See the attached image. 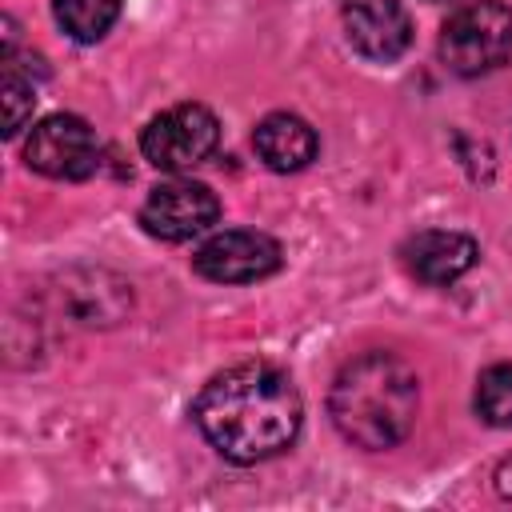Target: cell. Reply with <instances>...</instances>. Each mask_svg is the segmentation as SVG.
<instances>
[{
	"label": "cell",
	"mask_w": 512,
	"mask_h": 512,
	"mask_svg": "<svg viewBox=\"0 0 512 512\" xmlns=\"http://www.w3.org/2000/svg\"><path fill=\"white\" fill-rule=\"evenodd\" d=\"M476 412L492 428H512V364H492L480 372Z\"/></svg>",
	"instance_id": "12"
},
{
	"label": "cell",
	"mask_w": 512,
	"mask_h": 512,
	"mask_svg": "<svg viewBox=\"0 0 512 512\" xmlns=\"http://www.w3.org/2000/svg\"><path fill=\"white\" fill-rule=\"evenodd\" d=\"M512 56V8L500 0H476L448 16L440 32V60L456 76H480Z\"/></svg>",
	"instance_id": "3"
},
{
	"label": "cell",
	"mask_w": 512,
	"mask_h": 512,
	"mask_svg": "<svg viewBox=\"0 0 512 512\" xmlns=\"http://www.w3.org/2000/svg\"><path fill=\"white\" fill-rule=\"evenodd\" d=\"M24 164L48 180H88L100 168V140L88 120L56 112L28 132Z\"/></svg>",
	"instance_id": "4"
},
{
	"label": "cell",
	"mask_w": 512,
	"mask_h": 512,
	"mask_svg": "<svg viewBox=\"0 0 512 512\" xmlns=\"http://www.w3.org/2000/svg\"><path fill=\"white\" fill-rule=\"evenodd\" d=\"M0 96H4V136H16L28 120H32V104H36V84L28 76H20V68L4 64V80H0Z\"/></svg>",
	"instance_id": "13"
},
{
	"label": "cell",
	"mask_w": 512,
	"mask_h": 512,
	"mask_svg": "<svg viewBox=\"0 0 512 512\" xmlns=\"http://www.w3.org/2000/svg\"><path fill=\"white\" fill-rule=\"evenodd\" d=\"M344 36L368 60H396L412 44V20L400 0H348Z\"/></svg>",
	"instance_id": "8"
},
{
	"label": "cell",
	"mask_w": 512,
	"mask_h": 512,
	"mask_svg": "<svg viewBox=\"0 0 512 512\" xmlns=\"http://www.w3.org/2000/svg\"><path fill=\"white\" fill-rule=\"evenodd\" d=\"M220 220V200L208 184L200 180H164L148 192L140 208V224L148 236L180 244L200 232H208Z\"/></svg>",
	"instance_id": "6"
},
{
	"label": "cell",
	"mask_w": 512,
	"mask_h": 512,
	"mask_svg": "<svg viewBox=\"0 0 512 512\" xmlns=\"http://www.w3.org/2000/svg\"><path fill=\"white\" fill-rule=\"evenodd\" d=\"M192 416L224 460L260 464L296 440L304 404L288 372L272 364H236L204 384Z\"/></svg>",
	"instance_id": "1"
},
{
	"label": "cell",
	"mask_w": 512,
	"mask_h": 512,
	"mask_svg": "<svg viewBox=\"0 0 512 512\" xmlns=\"http://www.w3.org/2000/svg\"><path fill=\"white\" fill-rule=\"evenodd\" d=\"M216 140H220V124L204 104H176L156 120H148L140 136V152L160 172H184L208 160L216 152Z\"/></svg>",
	"instance_id": "5"
},
{
	"label": "cell",
	"mask_w": 512,
	"mask_h": 512,
	"mask_svg": "<svg viewBox=\"0 0 512 512\" xmlns=\"http://www.w3.org/2000/svg\"><path fill=\"white\" fill-rule=\"evenodd\" d=\"M192 268L212 284H252L280 268V244L268 232L228 228L196 248Z\"/></svg>",
	"instance_id": "7"
},
{
	"label": "cell",
	"mask_w": 512,
	"mask_h": 512,
	"mask_svg": "<svg viewBox=\"0 0 512 512\" xmlns=\"http://www.w3.org/2000/svg\"><path fill=\"white\" fill-rule=\"evenodd\" d=\"M476 256H480V248H476L472 236L444 232V228L416 232L404 244V268L416 280H424V284H452V280H460L476 264Z\"/></svg>",
	"instance_id": "9"
},
{
	"label": "cell",
	"mask_w": 512,
	"mask_h": 512,
	"mask_svg": "<svg viewBox=\"0 0 512 512\" xmlns=\"http://www.w3.org/2000/svg\"><path fill=\"white\" fill-rule=\"evenodd\" d=\"M252 144H256V156L272 168V172H300L316 160V132L308 120L292 116V112H272L256 124L252 132Z\"/></svg>",
	"instance_id": "10"
},
{
	"label": "cell",
	"mask_w": 512,
	"mask_h": 512,
	"mask_svg": "<svg viewBox=\"0 0 512 512\" xmlns=\"http://www.w3.org/2000/svg\"><path fill=\"white\" fill-rule=\"evenodd\" d=\"M56 24L80 40V44H96L100 36H108V28L120 16V0H52Z\"/></svg>",
	"instance_id": "11"
},
{
	"label": "cell",
	"mask_w": 512,
	"mask_h": 512,
	"mask_svg": "<svg viewBox=\"0 0 512 512\" xmlns=\"http://www.w3.org/2000/svg\"><path fill=\"white\" fill-rule=\"evenodd\" d=\"M420 412V380L392 352H364L340 368L328 392L336 432L368 452L396 448Z\"/></svg>",
	"instance_id": "2"
}]
</instances>
